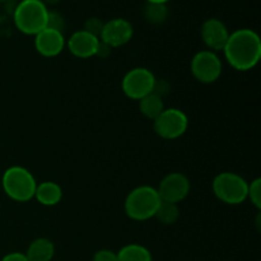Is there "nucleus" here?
Listing matches in <instances>:
<instances>
[{
	"label": "nucleus",
	"instance_id": "17",
	"mask_svg": "<svg viewBox=\"0 0 261 261\" xmlns=\"http://www.w3.org/2000/svg\"><path fill=\"white\" fill-rule=\"evenodd\" d=\"M116 255L117 261H152L149 250L138 244H130L121 247Z\"/></svg>",
	"mask_w": 261,
	"mask_h": 261
},
{
	"label": "nucleus",
	"instance_id": "11",
	"mask_svg": "<svg viewBox=\"0 0 261 261\" xmlns=\"http://www.w3.org/2000/svg\"><path fill=\"white\" fill-rule=\"evenodd\" d=\"M200 36L206 47L214 53L223 50L229 37V31L221 19L211 18L201 24Z\"/></svg>",
	"mask_w": 261,
	"mask_h": 261
},
{
	"label": "nucleus",
	"instance_id": "12",
	"mask_svg": "<svg viewBox=\"0 0 261 261\" xmlns=\"http://www.w3.org/2000/svg\"><path fill=\"white\" fill-rule=\"evenodd\" d=\"M35 47L37 53L45 58L58 56L65 47V38L63 32L45 28L35 36Z\"/></svg>",
	"mask_w": 261,
	"mask_h": 261
},
{
	"label": "nucleus",
	"instance_id": "23",
	"mask_svg": "<svg viewBox=\"0 0 261 261\" xmlns=\"http://www.w3.org/2000/svg\"><path fill=\"white\" fill-rule=\"evenodd\" d=\"M92 261H117V255L111 250H99L94 254Z\"/></svg>",
	"mask_w": 261,
	"mask_h": 261
},
{
	"label": "nucleus",
	"instance_id": "22",
	"mask_svg": "<svg viewBox=\"0 0 261 261\" xmlns=\"http://www.w3.org/2000/svg\"><path fill=\"white\" fill-rule=\"evenodd\" d=\"M103 24L105 23L102 22L99 18H89V19L86 20V23H84V27H83V31H86V32L91 33V35L96 36V37L99 38V36H101V32H102V28H103Z\"/></svg>",
	"mask_w": 261,
	"mask_h": 261
},
{
	"label": "nucleus",
	"instance_id": "27",
	"mask_svg": "<svg viewBox=\"0 0 261 261\" xmlns=\"http://www.w3.org/2000/svg\"><path fill=\"white\" fill-rule=\"evenodd\" d=\"M171 0H147V3H161V4H167Z\"/></svg>",
	"mask_w": 261,
	"mask_h": 261
},
{
	"label": "nucleus",
	"instance_id": "28",
	"mask_svg": "<svg viewBox=\"0 0 261 261\" xmlns=\"http://www.w3.org/2000/svg\"><path fill=\"white\" fill-rule=\"evenodd\" d=\"M0 2H5V0H0Z\"/></svg>",
	"mask_w": 261,
	"mask_h": 261
},
{
	"label": "nucleus",
	"instance_id": "16",
	"mask_svg": "<svg viewBox=\"0 0 261 261\" xmlns=\"http://www.w3.org/2000/svg\"><path fill=\"white\" fill-rule=\"evenodd\" d=\"M139 110L147 119L154 120L165 110L162 97L155 92L147 94L142 99H139Z\"/></svg>",
	"mask_w": 261,
	"mask_h": 261
},
{
	"label": "nucleus",
	"instance_id": "5",
	"mask_svg": "<svg viewBox=\"0 0 261 261\" xmlns=\"http://www.w3.org/2000/svg\"><path fill=\"white\" fill-rule=\"evenodd\" d=\"M249 182L233 172H222L213 180V191L217 198L229 205H239L247 199Z\"/></svg>",
	"mask_w": 261,
	"mask_h": 261
},
{
	"label": "nucleus",
	"instance_id": "4",
	"mask_svg": "<svg viewBox=\"0 0 261 261\" xmlns=\"http://www.w3.org/2000/svg\"><path fill=\"white\" fill-rule=\"evenodd\" d=\"M2 185L5 194L10 199L20 203L35 198L37 188V182L32 173L20 166H13L5 171L2 178Z\"/></svg>",
	"mask_w": 261,
	"mask_h": 261
},
{
	"label": "nucleus",
	"instance_id": "20",
	"mask_svg": "<svg viewBox=\"0 0 261 261\" xmlns=\"http://www.w3.org/2000/svg\"><path fill=\"white\" fill-rule=\"evenodd\" d=\"M247 198L257 209H261V178H255L251 184H249Z\"/></svg>",
	"mask_w": 261,
	"mask_h": 261
},
{
	"label": "nucleus",
	"instance_id": "1",
	"mask_svg": "<svg viewBox=\"0 0 261 261\" xmlns=\"http://www.w3.org/2000/svg\"><path fill=\"white\" fill-rule=\"evenodd\" d=\"M223 51L232 68L240 71L251 70L261 58V40L255 31L241 28L229 33Z\"/></svg>",
	"mask_w": 261,
	"mask_h": 261
},
{
	"label": "nucleus",
	"instance_id": "14",
	"mask_svg": "<svg viewBox=\"0 0 261 261\" xmlns=\"http://www.w3.org/2000/svg\"><path fill=\"white\" fill-rule=\"evenodd\" d=\"M54 255H55V246L53 241L45 237H40L31 242L25 256L28 261H51Z\"/></svg>",
	"mask_w": 261,
	"mask_h": 261
},
{
	"label": "nucleus",
	"instance_id": "24",
	"mask_svg": "<svg viewBox=\"0 0 261 261\" xmlns=\"http://www.w3.org/2000/svg\"><path fill=\"white\" fill-rule=\"evenodd\" d=\"M0 261H28V259L25 254H22V252H10Z\"/></svg>",
	"mask_w": 261,
	"mask_h": 261
},
{
	"label": "nucleus",
	"instance_id": "21",
	"mask_svg": "<svg viewBox=\"0 0 261 261\" xmlns=\"http://www.w3.org/2000/svg\"><path fill=\"white\" fill-rule=\"evenodd\" d=\"M64 27H65V20H64L63 15L58 12H48L47 25H46V28H51V30L63 32Z\"/></svg>",
	"mask_w": 261,
	"mask_h": 261
},
{
	"label": "nucleus",
	"instance_id": "15",
	"mask_svg": "<svg viewBox=\"0 0 261 261\" xmlns=\"http://www.w3.org/2000/svg\"><path fill=\"white\" fill-rule=\"evenodd\" d=\"M35 198L42 205L53 206L60 203L61 198H63V190L56 182L45 181V182H41L37 185Z\"/></svg>",
	"mask_w": 261,
	"mask_h": 261
},
{
	"label": "nucleus",
	"instance_id": "3",
	"mask_svg": "<svg viewBox=\"0 0 261 261\" xmlns=\"http://www.w3.org/2000/svg\"><path fill=\"white\" fill-rule=\"evenodd\" d=\"M161 200L157 189L152 186H138L129 193L125 199V213L134 221H147L155 216Z\"/></svg>",
	"mask_w": 261,
	"mask_h": 261
},
{
	"label": "nucleus",
	"instance_id": "2",
	"mask_svg": "<svg viewBox=\"0 0 261 261\" xmlns=\"http://www.w3.org/2000/svg\"><path fill=\"white\" fill-rule=\"evenodd\" d=\"M48 12L42 0H22L15 8L13 19L20 32L36 36L47 25Z\"/></svg>",
	"mask_w": 261,
	"mask_h": 261
},
{
	"label": "nucleus",
	"instance_id": "26",
	"mask_svg": "<svg viewBox=\"0 0 261 261\" xmlns=\"http://www.w3.org/2000/svg\"><path fill=\"white\" fill-rule=\"evenodd\" d=\"M42 2L45 5H55L58 3H60L61 0H42Z\"/></svg>",
	"mask_w": 261,
	"mask_h": 261
},
{
	"label": "nucleus",
	"instance_id": "25",
	"mask_svg": "<svg viewBox=\"0 0 261 261\" xmlns=\"http://www.w3.org/2000/svg\"><path fill=\"white\" fill-rule=\"evenodd\" d=\"M110 54H111V47H110L109 45H106V43L102 42V41H99V45H98V48H97L96 56H98V58H101V59H105V58H107Z\"/></svg>",
	"mask_w": 261,
	"mask_h": 261
},
{
	"label": "nucleus",
	"instance_id": "6",
	"mask_svg": "<svg viewBox=\"0 0 261 261\" xmlns=\"http://www.w3.org/2000/svg\"><path fill=\"white\" fill-rule=\"evenodd\" d=\"M189 126V119L180 109H165L154 120L153 129L158 137L173 140L185 134Z\"/></svg>",
	"mask_w": 261,
	"mask_h": 261
},
{
	"label": "nucleus",
	"instance_id": "19",
	"mask_svg": "<svg viewBox=\"0 0 261 261\" xmlns=\"http://www.w3.org/2000/svg\"><path fill=\"white\" fill-rule=\"evenodd\" d=\"M155 218L166 226H171V224L176 223L177 219L180 218V209L177 208V204L172 203H165L162 201L160 208L155 212Z\"/></svg>",
	"mask_w": 261,
	"mask_h": 261
},
{
	"label": "nucleus",
	"instance_id": "10",
	"mask_svg": "<svg viewBox=\"0 0 261 261\" xmlns=\"http://www.w3.org/2000/svg\"><path fill=\"white\" fill-rule=\"evenodd\" d=\"M133 33L134 30L129 20L124 18H114L103 24L99 41L109 45L111 48L120 47L126 45L132 40Z\"/></svg>",
	"mask_w": 261,
	"mask_h": 261
},
{
	"label": "nucleus",
	"instance_id": "7",
	"mask_svg": "<svg viewBox=\"0 0 261 261\" xmlns=\"http://www.w3.org/2000/svg\"><path fill=\"white\" fill-rule=\"evenodd\" d=\"M155 82L157 79L149 69L142 66L134 68L127 71L122 78V92L129 98L139 101L154 91Z\"/></svg>",
	"mask_w": 261,
	"mask_h": 261
},
{
	"label": "nucleus",
	"instance_id": "8",
	"mask_svg": "<svg viewBox=\"0 0 261 261\" xmlns=\"http://www.w3.org/2000/svg\"><path fill=\"white\" fill-rule=\"evenodd\" d=\"M191 73L200 83L211 84L218 81L222 74V61L211 50L199 51L191 60Z\"/></svg>",
	"mask_w": 261,
	"mask_h": 261
},
{
	"label": "nucleus",
	"instance_id": "9",
	"mask_svg": "<svg viewBox=\"0 0 261 261\" xmlns=\"http://www.w3.org/2000/svg\"><path fill=\"white\" fill-rule=\"evenodd\" d=\"M157 193L165 203L177 204L190 193V181L184 173L172 172L162 178Z\"/></svg>",
	"mask_w": 261,
	"mask_h": 261
},
{
	"label": "nucleus",
	"instance_id": "18",
	"mask_svg": "<svg viewBox=\"0 0 261 261\" xmlns=\"http://www.w3.org/2000/svg\"><path fill=\"white\" fill-rule=\"evenodd\" d=\"M168 17V9L166 4L161 3H147L144 8V18L152 24H161Z\"/></svg>",
	"mask_w": 261,
	"mask_h": 261
},
{
	"label": "nucleus",
	"instance_id": "13",
	"mask_svg": "<svg viewBox=\"0 0 261 261\" xmlns=\"http://www.w3.org/2000/svg\"><path fill=\"white\" fill-rule=\"evenodd\" d=\"M99 45V38L86 31L81 30L74 32L68 40V48L74 56L81 59H88L96 56Z\"/></svg>",
	"mask_w": 261,
	"mask_h": 261
}]
</instances>
